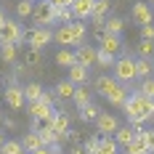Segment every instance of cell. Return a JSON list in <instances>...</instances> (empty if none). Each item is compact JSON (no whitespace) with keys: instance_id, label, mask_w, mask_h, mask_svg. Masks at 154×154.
Wrapping results in <instances>:
<instances>
[{"instance_id":"6da1fadb","label":"cell","mask_w":154,"mask_h":154,"mask_svg":"<svg viewBox=\"0 0 154 154\" xmlns=\"http://www.w3.org/2000/svg\"><path fill=\"white\" fill-rule=\"evenodd\" d=\"M125 114H128L130 125H138L141 128L143 122L154 120V101L146 98V96H141V93H133L125 101Z\"/></svg>"},{"instance_id":"7a4b0ae2","label":"cell","mask_w":154,"mask_h":154,"mask_svg":"<svg viewBox=\"0 0 154 154\" xmlns=\"http://www.w3.org/2000/svg\"><path fill=\"white\" fill-rule=\"evenodd\" d=\"M85 35H88V27L82 24V21H69V24H61L56 35H53V40L64 48H80L85 43Z\"/></svg>"},{"instance_id":"3957f363","label":"cell","mask_w":154,"mask_h":154,"mask_svg":"<svg viewBox=\"0 0 154 154\" xmlns=\"http://www.w3.org/2000/svg\"><path fill=\"white\" fill-rule=\"evenodd\" d=\"M112 77H114L117 82H122V85L133 82V80H136V61H133L130 56H120V59L114 61V66H112Z\"/></svg>"},{"instance_id":"277c9868","label":"cell","mask_w":154,"mask_h":154,"mask_svg":"<svg viewBox=\"0 0 154 154\" xmlns=\"http://www.w3.org/2000/svg\"><path fill=\"white\" fill-rule=\"evenodd\" d=\"M27 40V32L21 29V24L14 21V19H5V24H3V29H0V45L3 43H24Z\"/></svg>"},{"instance_id":"5b68a950","label":"cell","mask_w":154,"mask_h":154,"mask_svg":"<svg viewBox=\"0 0 154 154\" xmlns=\"http://www.w3.org/2000/svg\"><path fill=\"white\" fill-rule=\"evenodd\" d=\"M32 21H35V27H48V24H56V8H53L48 0H40V3H35V14H32Z\"/></svg>"},{"instance_id":"8992f818","label":"cell","mask_w":154,"mask_h":154,"mask_svg":"<svg viewBox=\"0 0 154 154\" xmlns=\"http://www.w3.org/2000/svg\"><path fill=\"white\" fill-rule=\"evenodd\" d=\"M51 40H53V32L48 29V27H32V29L27 32V43H29V48H37V51H43Z\"/></svg>"},{"instance_id":"52a82bcc","label":"cell","mask_w":154,"mask_h":154,"mask_svg":"<svg viewBox=\"0 0 154 154\" xmlns=\"http://www.w3.org/2000/svg\"><path fill=\"white\" fill-rule=\"evenodd\" d=\"M117 128H120V122H117V117H114L112 112H101V114H98V120H96V133H98L101 138L117 133Z\"/></svg>"},{"instance_id":"ba28073f","label":"cell","mask_w":154,"mask_h":154,"mask_svg":"<svg viewBox=\"0 0 154 154\" xmlns=\"http://www.w3.org/2000/svg\"><path fill=\"white\" fill-rule=\"evenodd\" d=\"M27 112H29L32 120H51V117L56 114V109L48 106L45 101H40V98H37V101H29V104H27Z\"/></svg>"},{"instance_id":"9c48e42d","label":"cell","mask_w":154,"mask_h":154,"mask_svg":"<svg viewBox=\"0 0 154 154\" xmlns=\"http://www.w3.org/2000/svg\"><path fill=\"white\" fill-rule=\"evenodd\" d=\"M3 96H5V104H8L11 109H16V112L27 104V98H24V88H19V85H8V88L3 91Z\"/></svg>"},{"instance_id":"30bf717a","label":"cell","mask_w":154,"mask_h":154,"mask_svg":"<svg viewBox=\"0 0 154 154\" xmlns=\"http://www.w3.org/2000/svg\"><path fill=\"white\" fill-rule=\"evenodd\" d=\"M133 21L138 24V27H143V24H154V11L149 3H136L133 5Z\"/></svg>"},{"instance_id":"8fae6325","label":"cell","mask_w":154,"mask_h":154,"mask_svg":"<svg viewBox=\"0 0 154 154\" xmlns=\"http://www.w3.org/2000/svg\"><path fill=\"white\" fill-rule=\"evenodd\" d=\"M77 53V64H82V66H88L91 69L93 64L98 61V48H91V45H80L75 51Z\"/></svg>"},{"instance_id":"7c38bea8","label":"cell","mask_w":154,"mask_h":154,"mask_svg":"<svg viewBox=\"0 0 154 154\" xmlns=\"http://www.w3.org/2000/svg\"><path fill=\"white\" fill-rule=\"evenodd\" d=\"M93 5H96V0H75V3H72V16H75V21L91 19Z\"/></svg>"},{"instance_id":"4fadbf2b","label":"cell","mask_w":154,"mask_h":154,"mask_svg":"<svg viewBox=\"0 0 154 154\" xmlns=\"http://www.w3.org/2000/svg\"><path fill=\"white\" fill-rule=\"evenodd\" d=\"M138 130H141L138 125H120V128H117V133H114L117 146H128L130 141L136 138V133H138Z\"/></svg>"},{"instance_id":"5bb4252c","label":"cell","mask_w":154,"mask_h":154,"mask_svg":"<svg viewBox=\"0 0 154 154\" xmlns=\"http://www.w3.org/2000/svg\"><path fill=\"white\" fill-rule=\"evenodd\" d=\"M48 125H51V128L64 138V136L69 133V114H66V112H56V114L48 120Z\"/></svg>"},{"instance_id":"9a60e30c","label":"cell","mask_w":154,"mask_h":154,"mask_svg":"<svg viewBox=\"0 0 154 154\" xmlns=\"http://www.w3.org/2000/svg\"><path fill=\"white\" fill-rule=\"evenodd\" d=\"M125 152H128V154H143V152H149V146H146V130H138L136 138L125 146Z\"/></svg>"},{"instance_id":"2e32d148","label":"cell","mask_w":154,"mask_h":154,"mask_svg":"<svg viewBox=\"0 0 154 154\" xmlns=\"http://www.w3.org/2000/svg\"><path fill=\"white\" fill-rule=\"evenodd\" d=\"M75 91H77V85H75V82H69V80H61V82L53 88V93H56V98H59V101L75 98Z\"/></svg>"},{"instance_id":"e0dca14e","label":"cell","mask_w":154,"mask_h":154,"mask_svg":"<svg viewBox=\"0 0 154 154\" xmlns=\"http://www.w3.org/2000/svg\"><path fill=\"white\" fill-rule=\"evenodd\" d=\"M101 51H109L112 56L120 53V51H122V37H120V35H104V40H101Z\"/></svg>"},{"instance_id":"ac0fdd59","label":"cell","mask_w":154,"mask_h":154,"mask_svg":"<svg viewBox=\"0 0 154 154\" xmlns=\"http://www.w3.org/2000/svg\"><path fill=\"white\" fill-rule=\"evenodd\" d=\"M120 82L114 80V77H109V75H101V77H96V91L101 93V96H109V93L114 91Z\"/></svg>"},{"instance_id":"d6986e66","label":"cell","mask_w":154,"mask_h":154,"mask_svg":"<svg viewBox=\"0 0 154 154\" xmlns=\"http://www.w3.org/2000/svg\"><path fill=\"white\" fill-rule=\"evenodd\" d=\"M21 146H24V152H37L40 146H43V138H40V133H35V130H27V136L21 138Z\"/></svg>"},{"instance_id":"ffe728a7","label":"cell","mask_w":154,"mask_h":154,"mask_svg":"<svg viewBox=\"0 0 154 154\" xmlns=\"http://www.w3.org/2000/svg\"><path fill=\"white\" fill-rule=\"evenodd\" d=\"M56 64L64 66V69H69V66H75V64H77V53H75V51H69V48H61V51L56 53Z\"/></svg>"},{"instance_id":"44dd1931","label":"cell","mask_w":154,"mask_h":154,"mask_svg":"<svg viewBox=\"0 0 154 154\" xmlns=\"http://www.w3.org/2000/svg\"><path fill=\"white\" fill-rule=\"evenodd\" d=\"M85 80H88V66H82V64L69 66V82H75V85H85Z\"/></svg>"},{"instance_id":"7402d4cb","label":"cell","mask_w":154,"mask_h":154,"mask_svg":"<svg viewBox=\"0 0 154 154\" xmlns=\"http://www.w3.org/2000/svg\"><path fill=\"white\" fill-rule=\"evenodd\" d=\"M16 56H19L16 43H3V45H0V61H3V64H14Z\"/></svg>"},{"instance_id":"603a6c76","label":"cell","mask_w":154,"mask_h":154,"mask_svg":"<svg viewBox=\"0 0 154 154\" xmlns=\"http://www.w3.org/2000/svg\"><path fill=\"white\" fill-rule=\"evenodd\" d=\"M152 72H154L152 59H136V77L146 80V77H152Z\"/></svg>"},{"instance_id":"cb8c5ba5","label":"cell","mask_w":154,"mask_h":154,"mask_svg":"<svg viewBox=\"0 0 154 154\" xmlns=\"http://www.w3.org/2000/svg\"><path fill=\"white\" fill-rule=\"evenodd\" d=\"M104 29H106V35H122L125 21L120 19V16H109V19H106V24H104Z\"/></svg>"},{"instance_id":"d4e9b609","label":"cell","mask_w":154,"mask_h":154,"mask_svg":"<svg viewBox=\"0 0 154 154\" xmlns=\"http://www.w3.org/2000/svg\"><path fill=\"white\" fill-rule=\"evenodd\" d=\"M43 61V51H37V48H27V53H24V66L29 69V66H40Z\"/></svg>"},{"instance_id":"484cf974","label":"cell","mask_w":154,"mask_h":154,"mask_svg":"<svg viewBox=\"0 0 154 154\" xmlns=\"http://www.w3.org/2000/svg\"><path fill=\"white\" fill-rule=\"evenodd\" d=\"M40 96H43V85H40V82H27V85H24V98H27V104H29V101H37Z\"/></svg>"},{"instance_id":"4316f807","label":"cell","mask_w":154,"mask_h":154,"mask_svg":"<svg viewBox=\"0 0 154 154\" xmlns=\"http://www.w3.org/2000/svg\"><path fill=\"white\" fill-rule=\"evenodd\" d=\"M96 154H117V141H112L109 136H104V138L98 141V149H96Z\"/></svg>"},{"instance_id":"83f0119b","label":"cell","mask_w":154,"mask_h":154,"mask_svg":"<svg viewBox=\"0 0 154 154\" xmlns=\"http://www.w3.org/2000/svg\"><path fill=\"white\" fill-rule=\"evenodd\" d=\"M72 101H75L80 109H82V106H88V104H91V91H88V88H82V85H77L75 98H72Z\"/></svg>"},{"instance_id":"f1b7e54d","label":"cell","mask_w":154,"mask_h":154,"mask_svg":"<svg viewBox=\"0 0 154 154\" xmlns=\"http://www.w3.org/2000/svg\"><path fill=\"white\" fill-rule=\"evenodd\" d=\"M16 14H19V19H32V14H35V3L19 0V3H16Z\"/></svg>"},{"instance_id":"f546056e","label":"cell","mask_w":154,"mask_h":154,"mask_svg":"<svg viewBox=\"0 0 154 154\" xmlns=\"http://www.w3.org/2000/svg\"><path fill=\"white\" fill-rule=\"evenodd\" d=\"M98 114H101V109L96 106V104H88V106L80 109V120H85V122H91V120H98Z\"/></svg>"},{"instance_id":"4dcf8cb0","label":"cell","mask_w":154,"mask_h":154,"mask_svg":"<svg viewBox=\"0 0 154 154\" xmlns=\"http://www.w3.org/2000/svg\"><path fill=\"white\" fill-rule=\"evenodd\" d=\"M141 96H146V98H152L154 101V77H146V80H141V85H138V91Z\"/></svg>"},{"instance_id":"1f68e13d","label":"cell","mask_w":154,"mask_h":154,"mask_svg":"<svg viewBox=\"0 0 154 154\" xmlns=\"http://www.w3.org/2000/svg\"><path fill=\"white\" fill-rule=\"evenodd\" d=\"M136 51H138L141 59H152V56H154V40H141Z\"/></svg>"},{"instance_id":"d6a6232c","label":"cell","mask_w":154,"mask_h":154,"mask_svg":"<svg viewBox=\"0 0 154 154\" xmlns=\"http://www.w3.org/2000/svg\"><path fill=\"white\" fill-rule=\"evenodd\" d=\"M19 152H24L21 141H5V143L0 146V154H19Z\"/></svg>"},{"instance_id":"836d02e7","label":"cell","mask_w":154,"mask_h":154,"mask_svg":"<svg viewBox=\"0 0 154 154\" xmlns=\"http://www.w3.org/2000/svg\"><path fill=\"white\" fill-rule=\"evenodd\" d=\"M56 21H59V24H69V21H75L72 8H56Z\"/></svg>"},{"instance_id":"e575fe53","label":"cell","mask_w":154,"mask_h":154,"mask_svg":"<svg viewBox=\"0 0 154 154\" xmlns=\"http://www.w3.org/2000/svg\"><path fill=\"white\" fill-rule=\"evenodd\" d=\"M114 61H117V59H114L109 51H101V48H98V61H96L98 66H114Z\"/></svg>"},{"instance_id":"d590c367","label":"cell","mask_w":154,"mask_h":154,"mask_svg":"<svg viewBox=\"0 0 154 154\" xmlns=\"http://www.w3.org/2000/svg\"><path fill=\"white\" fill-rule=\"evenodd\" d=\"M98 141H101V136H91V138L82 141V149H85V154H96V149H98Z\"/></svg>"},{"instance_id":"8d00e7d4","label":"cell","mask_w":154,"mask_h":154,"mask_svg":"<svg viewBox=\"0 0 154 154\" xmlns=\"http://www.w3.org/2000/svg\"><path fill=\"white\" fill-rule=\"evenodd\" d=\"M141 40H154V24H143L141 27Z\"/></svg>"},{"instance_id":"74e56055","label":"cell","mask_w":154,"mask_h":154,"mask_svg":"<svg viewBox=\"0 0 154 154\" xmlns=\"http://www.w3.org/2000/svg\"><path fill=\"white\" fill-rule=\"evenodd\" d=\"M40 101H45L48 106H53V104H56V93H53V91H43V96H40Z\"/></svg>"},{"instance_id":"f35d334b","label":"cell","mask_w":154,"mask_h":154,"mask_svg":"<svg viewBox=\"0 0 154 154\" xmlns=\"http://www.w3.org/2000/svg\"><path fill=\"white\" fill-rule=\"evenodd\" d=\"M146 146H149V152H154V128L146 130Z\"/></svg>"},{"instance_id":"ab89813d","label":"cell","mask_w":154,"mask_h":154,"mask_svg":"<svg viewBox=\"0 0 154 154\" xmlns=\"http://www.w3.org/2000/svg\"><path fill=\"white\" fill-rule=\"evenodd\" d=\"M69 154H85V149H82V143H75V146H72V152Z\"/></svg>"},{"instance_id":"60d3db41","label":"cell","mask_w":154,"mask_h":154,"mask_svg":"<svg viewBox=\"0 0 154 154\" xmlns=\"http://www.w3.org/2000/svg\"><path fill=\"white\" fill-rule=\"evenodd\" d=\"M3 128H11V130H14L16 122H14V120H5V117H3Z\"/></svg>"},{"instance_id":"b9f144b4","label":"cell","mask_w":154,"mask_h":154,"mask_svg":"<svg viewBox=\"0 0 154 154\" xmlns=\"http://www.w3.org/2000/svg\"><path fill=\"white\" fill-rule=\"evenodd\" d=\"M32 154H51V146H40L37 152H32Z\"/></svg>"},{"instance_id":"7bdbcfd3","label":"cell","mask_w":154,"mask_h":154,"mask_svg":"<svg viewBox=\"0 0 154 154\" xmlns=\"http://www.w3.org/2000/svg\"><path fill=\"white\" fill-rule=\"evenodd\" d=\"M51 154H61V146H59V143H53V146H51Z\"/></svg>"},{"instance_id":"ee69618b","label":"cell","mask_w":154,"mask_h":154,"mask_svg":"<svg viewBox=\"0 0 154 154\" xmlns=\"http://www.w3.org/2000/svg\"><path fill=\"white\" fill-rule=\"evenodd\" d=\"M3 24H5V14H0V29H3Z\"/></svg>"},{"instance_id":"f6af8a7d","label":"cell","mask_w":154,"mask_h":154,"mask_svg":"<svg viewBox=\"0 0 154 154\" xmlns=\"http://www.w3.org/2000/svg\"><path fill=\"white\" fill-rule=\"evenodd\" d=\"M3 143H5V136H3V130H0V146H3Z\"/></svg>"},{"instance_id":"bcb514c9","label":"cell","mask_w":154,"mask_h":154,"mask_svg":"<svg viewBox=\"0 0 154 154\" xmlns=\"http://www.w3.org/2000/svg\"><path fill=\"white\" fill-rule=\"evenodd\" d=\"M27 3H37V0H27Z\"/></svg>"},{"instance_id":"7dc6e473","label":"cell","mask_w":154,"mask_h":154,"mask_svg":"<svg viewBox=\"0 0 154 154\" xmlns=\"http://www.w3.org/2000/svg\"><path fill=\"white\" fill-rule=\"evenodd\" d=\"M19 154H29V152H19Z\"/></svg>"},{"instance_id":"c3c4849f","label":"cell","mask_w":154,"mask_h":154,"mask_svg":"<svg viewBox=\"0 0 154 154\" xmlns=\"http://www.w3.org/2000/svg\"><path fill=\"white\" fill-rule=\"evenodd\" d=\"M152 3H154V0H152Z\"/></svg>"}]
</instances>
